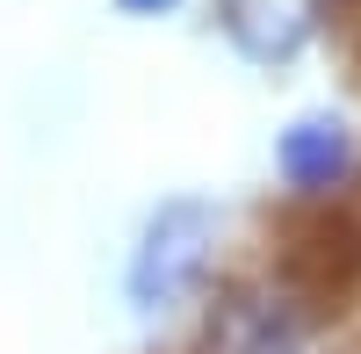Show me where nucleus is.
Wrapping results in <instances>:
<instances>
[{
    "mask_svg": "<svg viewBox=\"0 0 361 354\" xmlns=\"http://www.w3.org/2000/svg\"><path fill=\"white\" fill-rule=\"evenodd\" d=\"M202 239H209V210H195V202L166 210V217L152 224V239H145V253H137L130 289H137L145 304H173L180 289L202 275Z\"/></svg>",
    "mask_w": 361,
    "mask_h": 354,
    "instance_id": "obj_1",
    "label": "nucleus"
},
{
    "mask_svg": "<svg viewBox=\"0 0 361 354\" xmlns=\"http://www.w3.org/2000/svg\"><path fill=\"white\" fill-rule=\"evenodd\" d=\"M217 8H224L231 44L246 58H260V66L296 58L311 44V29H318V0H217Z\"/></svg>",
    "mask_w": 361,
    "mask_h": 354,
    "instance_id": "obj_2",
    "label": "nucleus"
},
{
    "mask_svg": "<svg viewBox=\"0 0 361 354\" xmlns=\"http://www.w3.org/2000/svg\"><path fill=\"white\" fill-rule=\"evenodd\" d=\"M296 340H304V311L282 297H231L209 326V354H296Z\"/></svg>",
    "mask_w": 361,
    "mask_h": 354,
    "instance_id": "obj_3",
    "label": "nucleus"
},
{
    "mask_svg": "<svg viewBox=\"0 0 361 354\" xmlns=\"http://www.w3.org/2000/svg\"><path fill=\"white\" fill-rule=\"evenodd\" d=\"M347 152H354V145H347V123H333V116H311V123H296V130L282 138L275 159H282V173H289L296 188L325 195V188L347 173Z\"/></svg>",
    "mask_w": 361,
    "mask_h": 354,
    "instance_id": "obj_4",
    "label": "nucleus"
},
{
    "mask_svg": "<svg viewBox=\"0 0 361 354\" xmlns=\"http://www.w3.org/2000/svg\"><path fill=\"white\" fill-rule=\"evenodd\" d=\"M123 8H166V0H123Z\"/></svg>",
    "mask_w": 361,
    "mask_h": 354,
    "instance_id": "obj_5",
    "label": "nucleus"
}]
</instances>
